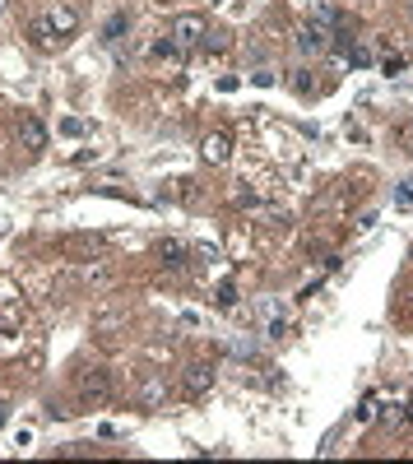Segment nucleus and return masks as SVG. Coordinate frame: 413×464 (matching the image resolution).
I'll return each mask as SVG.
<instances>
[{"mask_svg": "<svg viewBox=\"0 0 413 464\" xmlns=\"http://www.w3.org/2000/svg\"><path fill=\"white\" fill-rule=\"evenodd\" d=\"M61 135H89V121H79V116H66V121H61Z\"/></svg>", "mask_w": 413, "mask_h": 464, "instance_id": "14", "label": "nucleus"}, {"mask_svg": "<svg viewBox=\"0 0 413 464\" xmlns=\"http://www.w3.org/2000/svg\"><path fill=\"white\" fill-rule=\"evenodd\" d=\"M409 19H413V0H409Z\"/></svg>", "mask_w": 413, "mask_h": 464, "instance_id": "20", "label": "nucleus"}, {"mask_svg": "<svg viewBox=\"0 0 413 464\" xmlns=\"http://www.w3.org/2000/svg\"><path fill=\"white\" fill-rule=\"evenodd\" d=\"M79 395H84V399H102V395H107V372H102V367H84V372H79Z\"/></svg>", "mask_w": 413, "mask_h": 464, "instance_id": "5", "label": "nucleus"}, {"mask_svg": "<svg viewBox=\"0 0 413 464\" xmlns=\"http://www.w3.org/2000/svg\"><path fill=\"white\" fill-rule=\"evenodd\" d=\"M61 251H66V255H98L102 251V237H79V232H75V237L61 242Z\"/></svg>", "mask_w": 413, "mask_h": 464, "instance_id": "8", "label": "nucleus"}, {"mask_svg": "<svg viewBox=\"0 0 413 464\" xmlns=\"http://www.w3.org/2000/svg\"><path fill=\"white\" fill-rule=\"evenodd\" d=\"M186 246H181V242H163V246H158V260H163V269H186Z\"/></svg>", "mask_w": 413, "mask_h": 464, "instance_id": "9", "label": "nucleus"}, {"mask_svg": "<svg viewBox=\"0 0 413 464\" xmlns=\"http://www.w3.org/2000/svg\"><path fill=\"white\" fill-rule=\"evenodd\" d=\"M395 204H400V209H413V177H404L400 186H395Z\"/></svg>", "mask_w": 413, "mask_h": 464, "instance_id": "12", "label": "nucleus"}, {"mask_svg": "<svg viewBox=\"0 0 413 464\" xmlns=\"http://www.w3.org/2000/svg\"><path fill=\"white\" fill-rule=\"evenodd\" d=\"M19 140L37 154V149H47V126L37 121V116H23V121H19Z\"/></svg>", "mask_w": 413, "mask_h": 464, "instance_id": "7", "label": "nucleus"}, {"mask_svg": "<svg viewBox=\"0 0 413 464\" xmlns=\"http://www.w3.org/2000/svg\"><path fill=\"white\" fill-rule=\"evenodd\" d=\"M158 399H163V386H158V381H149V386H144V404H158Z\"/></svg>", "mask_w": 413, "mask_h": 464, "instance_id": "16", "label": "nucleus"}, {"mask_svg": "<svg viewBox=\"0 0 413 464\" xmlns=\"http://www.w3.org/2000/svg\"><path fill=\"white\" fill-rule=\"evenodd\" d=\"M181 381H186V395H209L214 390V367L209 362H190Z\"/></svg>", "mask_w": 413, "mask_h": 464, "instance_id": "4", "label": "nucleus"}, {"mask_svg": "<svg viewBox=\"0 0 413 464\" xmlns=\"http://www.w3.org/2000/svg\"><path fill=\"white\" fill-rule=\"evenodd\" d=\"M409 427H413V399H409Z\"/></svg>", "mask_w": 413, "mask_h": 464, "instance_id": "18", "label": "nucleus"}, {"mask_svg": "<svg viewBox=\"0 0 413 464\" xmlns=\"http://www.w3.org/2000/svg\"><path fill=\"white\" fill-rule=\"evenodd\" d=\"M0 10H5V0H0Z\"/></svg>", "mask_w": 413, "mask_h": 464, "instance_id": "21", "label": "nucleus"}, {"mask_svg": "<svg viewBox=\"0 0 413 464\" xmlns=\"http://www.w3.org/2000/svg\"><path fill=\"white\" fill-rule=\"evenodd\" d=\"M218 302H223V307H237V293H233V283H223V288H218Z\"/></svg>", "mask_w": 413, "mask_h": 464, "instance_id": "17", "label": "nucleus"}, {"mask_svg": "<svg viewBox=\"0 0 413 464\" xmlns=\"http://www.w3.org/2000/svg\"><path fill=\"white\" fill-rule=\"evenodd\" d=\"M42 19H47V28H51V33H56L61 42H66V37H70V33L79 28V14L70 10V5H56V10H47Z\"/></svg>", "mask_w": 413, "mask_h": 464, "instance_id": "3", "label": "nucleus"}, {"mask_svg": "<svg viewBox=\"0 0 413 464\" xmlns=\"http://www.w3.org/2000/svg\"><path fill=\"white\" fill-rule=\"evenodd\" d=\"M33 42H37V51H51L56 47V33L47 28V19H33Z\"/></svg>", "mask_w": 413, "mask_h": 464, "instance_id": "10", "label": "nucleus"}, {"mask_svg": "<svg viewBox=\"0 0 413 464\" xmlns=\"http://www.w3.org/2000/svg\"><path fill=\"white\" fill-rule=\"evenodd\" d=\"M125 14H112V19H107V28H102V42H121V33H125Z\"/></svg>", "mask_w": 413, "mask_h": 464, "instance_id": "11", "label": "nucleus"}, {"mask_svg": "<svg viewBox=\"0 0 413 464\" xmlns=\"http://www.w3.org/2000/svg\"><path fill=\"white\" fill-rule=\"evenodd\" d=\"M409 70V56H386L381 61V75H404Z\"/></svg>", "mask_w": 413, "mask_h": 464, "instance_id": "13", "label": "nucleus"}, {"mask_svg": "<svg viewBox=\"0 0 413 464\" xmlns=\"http://www.w3.org/2000/svg\"><path fill=\"white\" fill-rule=\"evenodd\" d=\"M204 37H209V23H204L200 14H177V19H172V42L177 47H200Z\"/></svg>", "mask_w": 413, "mask_h": 464, "instance_id": "1", "label": "nucleus"}, {"mask_svg": "<svg viewBox=\"0 0 413 464\" xmlns=\"http://www.w3.org/2000/svg\"><path fill=\"white\" fill-rule=\"evenodd\" d=\"M297 47H302V51H307V56H321L325 51V47H330V28H321V23H302V28H297Z\"/></svg>", "mask_w": 413, "mask_h": 464, "instance_id": "2", "label": "nucleus"}, {"mask_svg": "<svg viewBox=\"0 0 413 464\" xmlns=\"http://www.w3.org/2000/svg\"><path fill=\"white\" fill-rule=\"evenodd\" d=\"M0 427H5V404H0Z\"/></svg>", "mask_w": 413, "mask_h": 464, "instance_id": "19", "label": "nucleus"}, {"mask_svg": "<svg viewBox=\"0 0 413 464\" xmlns=\"http://www.w3.org/2000/svg\"><path fill=\"white\" fill-rule=\"evenodd\" d=\"M353 418H357V422H371V418H376V399L367 395V399H362V404L353 409Z\"/></svg>", "mask_w": 413, "mask_h": 464, "instance_id": "15", "label": "nucleus"}, {"mask_svg": "<svg viewBox=\"0 0 413 464\" xmlns=\"http://www.w3.org/2000/svg\"><path fill=\"white\" fill-rule=\"evenodd\" d=\"M228 154H233L228 135L214 130V135H204V140H200V158H204V163H228Z\"/></svg>", "mask_w": 413, "mask_h": 464, "instance_id": "6", "label": "nucleus"}]
</instances>
